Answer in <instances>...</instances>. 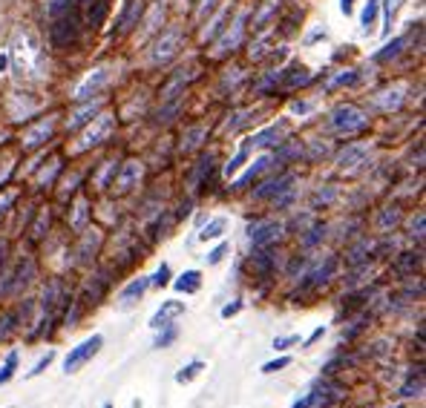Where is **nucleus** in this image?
<instances>
[{
    "instance_id": "nucleus-22",
    "label": "nucleus",
    "mask_w": 426,
    "mask_h": 408,
    "mask_svg": "<svg viewBox=\"0 0 426 408\" xmlns=\"http://www.w3.org/2000/svg\"><path fill=\"white\" fill-rule=\"evenodd\" d=\"M205 368V362H199V359H193L190 366H185L179 374H176V383H190L193 377H199V371Z\"/></svg>"
},
{
    "instance_id": "nucleus-11",
    "label": "nucleus",
    "mask_w": 426,
    "mask_h": 408,
    "mask_svg": "<svg viewBox=\"0 0 426 408\" xmlns=\"http://www.w3.org/2000/svg\"><path fill=\"white\" fill-rule=\"evenodd\" d=\"M173 285H176V291H182V293H196V291L202 288V274H199V270H185V274H182Z\"/></svg>"
},
{
    "instance_id": "nucleus-41",
    "label": "nucleus",
    "mask_w": 426,
    "mask_h": 408,
    "mask_svg": "<svg viewBox=\"0 0 426 408\" xmlns=\"http://www.w3.org/2000/svg\"><path fill=\"white\" fill-rule=\"evenodd\" d=\"M104 408H113V405H110V402H107V405H104Z\"/></svg>"
},
{
    "instance_id": "nucleus-4",
    "label": "nucleus",
    "mask_w": 426,
    "mask_h": 408,
    "mask_svg": "<svg viewBox=\"0 0 426 408\" xmlns=\"http://www.w3.org/2000/svg\"><path fill=\"white\" fill-rule=\"evenodd\" d=\"M182 49V32L173 29V32H167L156 47H153V61L156 64H167L170 58H176V52Z\"/></svg>"
},
{
    "instance_id": "nucleus-23",
    "label": "nucleus",
    "mask_w": 426,
    "mask_h": 408,
    "mask_svg": "<svg viewBox=\"0 0 426 408\" xmlns=\"http://www.w3.org/2000/svg\"><path fill=\"white\" fill-rule=\"evenodd\" d=\"M159 331H161V334L156 337V348H167L170 342L176 339V334H179V331H176V325H164V328H159Z\"/></svg>"
},
{
    "instance_id": "nucleus-26",
    "label": "nucleus",
    "mask_w": 426,
    "mask_h": 408,
    "mask_svg": "<svg viewBox=\"0 0 426 408\" xmlns=\"http://www.w3.org/2000/svg\"><path fill=\"white\" fill-rule=\"evenodd\" d=\"M288 366H291V359H288V356H280V359H274V362H265V366H263V374H274V371L288 368Z\"/></svg>"
},
{
    "instance_id": "nucleus-40",
    "label": "nucleus",
    "mask_w": 426,
    "mask_h": 408,
    "mask_svg": "<svg viewBox=\"0 0 426 408\" xmlns=\"http://www.w3.org/2000/svg\"><path fill=\"white\" fill-rule=\"evenodd\" d=\"M323 334H326V328H317V331H314V334H311V337H309V345H311V342H317V339H320V337H323Z\"/></svg>"
},
{
    "instance_id": "nucleus-28",
    "label": "nucleus",
    "mask_w": 426,
    "mask_h": 408,
    "mask_svg": "<svg viewBox=\"0 0 426 408\" xmlns=\"http://www.w3.org/2000/svg\"><path fill=\"white\" fill-rule=\"evenodd\" d=\"M52 359H55V351H47V356H40V359H38V366H35V368L29 371V377H38L40 371H44V368L50 366V362H52Z\"/></svg>"
},
{
    "instance_id": "nucleus-6",
    "label": "nucleus",
    "mask_w": 426,
    "mask_h": 408,
    "mask_svg": "<svg viewBox=\"0 0 426 408\" xmlns=\"http://www.w3.org/2000/svg\"><path fill=\"white\" fill-rule=\"evenodd\" d=\"M280 224L277 221H257V224H251V231H248V236H251V242L257 245V247H263V245H268V242H274L277 236H280Z\"/></svg>"
},
{
    "instance_id": "nucleus-12",
    "label": "nucleus",
    "mask_w": 426,
    "mask_h": 408,
    "mask_svg": "<svg viewBox=\"0 0 426 408\" xmlns=\"http://www.w3.org/2000/svg\"><path fill=\"white\" fill-rule=\"evenodd\" d=\"M291 175H282V178H274V181H265V185L257 190V199H271V196H277V193H282V190H288V185H291Z\"/></svg>"
},
{
    "instance_id": "nucleus-36",
    "label": "nucleus",
    "mask_w": 426,
    "mask_h": 408,
    "mask_svg": "<svg viewBox=\"0 0 426 408\" xmlns=\"http://www.w3.org/2000/svg\"><path fill=\"white\" fill-rule=\"evenodd\" d=\"M291 110H294V112H297V115H306V112H309V110H311V107H309V104H306V101H297V104H291Z\"/></svg>"
},
{
    "instance_id": "nucleus-7",
    "label": "nucleus",
    "mask_w": 426,
    "mask_h": 408,
    "mask_svg": "<svg viewBox=\"0 0 426 408\" xmlns=\"http://www.w3.org/2000/svg\"><path fill=\"white\" fill-rule=\"evenodd\" d=\"M179 313H185V302H176V299L164 302V305L156 310V316L150 320V328H153V331H159V328H164V325H173L170 320H176Z\"/></svg>"
},
{
    "instance_id": "nucleus-33",
    "label": "nucleus",
    "mask_w": 426,
    "mask_h": 408,
    "mask_svg": "<svg viewBox=\"0 0 426 408\" xmlns=\"http://www.w3.org/2000/svg\"><path fill=\"white\" fill-rule=\"evenodd\" d=\"M297 342H300V337H280V339H274V348H288V345H297Z\"/></svg>"
},
{
    "instance_id": "nucleus-18",
    "label": "nucleus",
    "mask_w": 426,
    "mask_h": 408,
    "mask_svg": "<svg viewBox=\"0 0 426 408\" xmlns=\"http://www.w3.org/2000/svg\"><path fill=\"white\" fill-rule=\"evenodd\" d=\"M383 18H386V26H383V32H389V26L395 23V15L401 12V6H403V0H383Z\"/></svg>"
},
{
    "instance_id": "nucleus-24",
    "label": "nucleus",
    "mask_w": 426,
    "mask_h": 408,
    "mask_svg": "<svg viewBox=\"0 0 426 408\" xmlns=\"http://www.w3.org/2000/svg\"><path fill=\"white\" fill-rule=\"evenodd\" d=\"M401 49H403V37L392 40V43H389L386 49H383V52H377V61H389V58H395V55H398Z\"/></svg>"
},
{
    "instance_id": "nucleus-21",
    "label": "nucleus",
    "mask_w": 426,
    "mask_h": 408,
    "mask_svg": "<svg viewBox=\"0 0 426 408\" xmlns=\"http://www.w3.org/2000/svg\"><path fill=\"white\" fill-rule=\"evenodd\" d=\"M96 110H98V104H90V107H84V110H78V112H75V115L69 118V129H78L81 124H87V121H93Z\"/></svg>"
},
{
    "instance_id": "nucleus-19",
    "label": "nucleus",
    "mask_w": 426,
    "mask_h": 408,
    "mask_svg": "<svg viewBox=\"0 0 426 408\" xmlns=\"http://www.w3.org/2000/svg\"><path fill=\"white\" fill-rule=\"evenodd\" d=\"M280 135H282V129H277V127H271V129H265V132H260V135H253V147H268V144H277L280 141Z\"/></svg>"
},
{
    "instance_id": "nucleus-13",
    "label": "nucleus",
    "mask_w": 426,
    "mask_h": 408,
    "mask_svg": "<svg viewBox=\"0 0 426 408\" xmlns=\"http://www.w3.org/2000/svg\"><path fill=\"white\" fill-rule=\"evenodd\" d=\"M50 132H52V121H40L35 129L26 132V147H38L44 139H50Z\"/></svg>"
},
{
    "instance_id": "nucleus-17",
    "label": "nucleus",
    "mask_w": 426,
    "mask_h": 408,
    "mask_svg": "<svg viewBox=\"0 0 426 408\" xmlns=\"http://www.w3.org/2000/svg\"><path fill=\"white\" fill-rule=\"evenodd\" d=\"M139 173H142V170H139V164H136V161L127 164V167H124V173H121V178H118V190H130V187H133V181L139 178Z\"/></svg>"
},
{
    "instance_id": "nucleus-27",
    "label": "nucleus",
    "mask_w": 426,
    "mask_h": 408,
    "mask_svg": "<svg viewBox=\"0 0 426 408\" xmlns=\"http://www.w3.org/2000/svg\"><path fill=\"white\" fill-rule=\"evenodd\" d=\"M317 402H326V400H323V397H320V394H306V397H303V400H297V402H294V405H291V408H314V405H317Z\"/></svg>"
},
{
    "instance_id": "nucleus-10",
    "label": "nucleus",
    "mask_w": 426,
    "mask_h": 408,
    "mask_svg": "<svg viewBox=\"0 0 426 408\" xmlns=\"http://www.w3.org/2000/svg\"><path fill=\"white\" fill-rule=\"evenodd\" d=\"M363 158H366V147L363 144H352V147H346L343 153L337 156V164L343 167V170H352V167L363 164Z\"/></svg>"
},
{
    "instance_id": "nucleus-20",
    "label": "nucleus",
    "mask_w": 426,
    "mask_h": 408,
    "mask_svg": "<svg viewBox=\"0 0 426 408\" xmlns=\"http://www.w3.org/2000/svg\"><path fill=\"white\" fill-rule=\"evenodd\" d=\"M15 368H18V351H12V354L6 356L4 366H0V385H6V383L15 377Z\"/></svg>"
},
{
    "instance_id": "nucleus-9",
    "label": "nucleus",
    "mask_w": 426,
    "mask_h": 408,
    "mask_svg": "<svg viewBox=\"0 0 426 408\" xmlns=\"http://www.w3.org/2000/svg\"><path fill=\"white\" fill-rule=\"evenodd\" d=\"M377 18H380V0H369V4L363 6V15H360V32L363 35H374Z\"/></svg>"
},
{
    "instance_id": "nucleus-2",
    "label": "nucleus",
    "mask_w": 426,
    "mask_h": 408,
    "mask_svg": "<svg viewBox=\"0 0 426 408\" xmlns=\"http://www.w3.org/2000/svg\"><path fill=\"white\" fill-rule=\"evenodd\" d=\"M101 345H104V339L96 334V337H90V339H84L81 345H75L69 354H67V359H64V371L67 374H72V371H78L84 362H90L98 351H101Z\"/></svg>"
},
{
    "instance_id": "nucleus-31",
    "label": "nucleus",
    "mask_w": 426,
    "mask_h": 408,
    "mask_svg": "<svg viewBox=\"0 0 426 408\" xmlns=\"http://www.w3.org/2000/svg\"><path fill=\"white\" fill-rule=\"evenodd\" d=\"M202 135H205V129H202V127L190 129V132H188V141H185V150H193V147L199 144V139H202Z\"/></svg>"
},
{
    "instance_id": "nucleus-25",
    "label": "nucleus",
    "mask_w": 426,
    "mask_h": 408,
    "mask_svg": "<svg viewBox=\"0 0 426 408\" xmlns=\"http://www.w3.org/2000/svg\"><path fill=\"white\" fill-rule=\"evenodd\" d=\"M245 158H248V150L242 147V150L236 153V158H231V161H228V167H225V175H234V173H236V170L245 164Z\"/></svg>"
},
{
    "instance_id": "nucleus-30",
    "label": "nucleus",
    "mask_w": 426,
    "mask_h": 408,
    "mask_svg": "<svg viewBox=\"0 0 426 408\" xmlns=\"http://www.w3.org/2000/svg\"><path fill=\"white\" fill-rule=\"evenodd\" d=\"M167 279H170V267H167V264H161V267L156 270V276H153V285H156V288H164V285H167Z\"/></svg>"
},
{
    "instance_id": "nucleus-29",
    "label": "nucleus",
    "mask_w": 426,
    "mask_h": 408,
    "mask_svg": "<svg viewBox=\"0 0 426 408\" xmlns=\"http://www.w3.org/2000/svg\"><path fill=\"white\" fill-rule=\"evenodd\" d=\"M268 164H271V158H257V164H253V167H251V173H248V175L242 178V185H245V181H251L253 175H260V173H263V170H265Z\"/></svg>"
},
{
    "instance_id": "nucleus-37",
    "label": "nucleus",
    "mask_w": 426,
    "mask_h": 408,
    "mask_svg": "<svg viewBox=\"0 0 426 408\" xmlns=\"http://www.w3.org/2000/svg\"><path fill=\"white\" fill-rule=\"evenodd\" d=\"M352 81H355V75H352V72H346V75L334 78V81H331V86H340V83H352Z\"/></svg>"
},
{
    "instance_id": "nucleus-3",
    "label": "nucleus",
    "mask_w": 426,
    "mask_h": 408,
    "mask_svg": "<svg viewBox=\"0 0 426 408\" xmlns=\"http://www.w3.org/2000/svg\"><path fill=\"white\" fill-rule=\"evenodd\" d=\"M78 37V12H67L61 18H52V40L58 47H67Z\"/></svg>"
},
{
    "instance_id": "nucleus-14",
    "label": "nucleus",
    "mask_w": 426,
    "mask_h": 408,
    "mask_svg": "<svg viewBox=\"0 0 426 408\" xmlns=\"http://www.w3.org/2000/svg\"><path fill=\"white\" fill-rule=\"evenodd\" d=\"M150 288V282L147 279H136V282H130L124 288V293H121V305H133V299H142V293Z\"/></svg>"
},
{
    "instance_id": "nucleus-38",
    "label": "nucleus",
    "mask_w": 426,
    "mask_h": 408,
    "mask_svg": "<svg viewBox=\"0 0 426 408\" xmlns=\"http://www.w3.org/2000/svg\"><path fill=\"white\" fill-rule=\"evenodd\" d=\"M9 69V52H0V75Z\"/></svg>"
},
{
    "instance_id": "nucleus-15",
    "label": "nucleus",
    "mask_w": 426,
    "mask_h": 408,
    "mask_svg": "<svg viewBox=\"0 0 426 408\" xmlns=\"http://www.w3.org/2000/svg\"><path fill=\"white\" fill-rule=\"evenodd\" d=\"M242 26H245V15H239V21H236L234 32H228V35L219 40V52H228L231 47H236V43H239V37H242Z\"/></svg>"
},
{
    "instance_id": "nucleus-34",
    "label": "nucleus",
    "mask_w": 426,
    "mask_h": 408,
    "mask_svg": "<svg viewBox=\"0 0 426 408\" xmlns=\"http://www.w3.org/2000/svg\"><path fill=\"white\" fill-rule=\"evenodd\" d=\"M340 12H343L346 18L355 12V0H340Z\"/></svg>"
},
{
    "instance_id": "nucleus-35",
    "label": "nucleus",
    "mask_w": 426,
    "mask_h": 408,
    "mask_svg": "<svg viewBox=\"0 0 426 408\" xmlns=\"http://www.w3.org/2000/svg\"><path fill=\"white\" fill-rule=\"evenodd\" d=\"M242 310V302H234V305H228V308H222V316L228 320V316H234V313H239Z\"/></svg>"
},
{
    "instance_id": "nucleus-8",
    "label": "nucleus",
    "mask_w": 426,
    "mask_h": 408,
    "mask_svg": "<svg viewBox=\"0 0 426 408\" xmlns=\"http://www.w3.org/2000/svg\"><path fill=\"white\" fill-rule=\"evenodd\" d=\"M107 69H96V72H90L87 78H84L81 83H78V89H75V98L78 101H84V98H90L93 93H98V89L107 83Z\"/></svg>"
},
{
    "instance_id": "nucleus-32",
    "label": "nucleus",
    "mask_w": 426,
    "mask_h": 408,
    "mask_svg": "<svg viewBox=\"0 0 426 408\" xmlns=\"http://www.w3.org/2000/svg\"><path fill=\"white\" fill-rule=\"evenodd\" d=\"M225 253H228V245H219L217 250H210V253H207V264H219Z\"/></svg>"
},
{
    "instance_id": "nucleus-5",
    "label": "nucleus",
    "mask_w": 426,
    "mask_h": 408,
    "mask_svg": "<svg viewBox=\"0 0 426 408\" xmlns=\"http://www.w3.org/2000/svg\"><path fill=\"white\" fill-rule=\"evenodd\" d=\"M113 132V115H101V118H93V127L84 132L81 139V147H93V144H101L107 135Z\"/></svg>"
},
{
    "instance_id": "nucleus-39",
    "label": "nucleus",
    "mask_w": 426,
    "mask_h": 408,
    "mask_svg": "<svg viewBox=\"0 0 426 408\" xmlns=\"http://www.w3.org/2000/svg\"><path fill=\"white\" fill-rule=\"evenodd\" d=\"M320 37H326V32H320V29H317V32H311V35L306 37V43H314V40H320Z\"/></svg>"
},
{
    "instance_id": "nucleus-1",
    "label": "nucleus",
    "mask_w": 426,
    "mask_h": 408,
    "mask_svg": "<svg viewBox=\"0 0 426 408\" xmlns=\"http://www.w3.org/2000/svg\"><path fill=\"white\" fill-rule=\"evenodd\" d=\"M331 127H334V132H340V135H355V132H360V129L366 127V115H363L357 107H352V104L337 107V110L331 112Z\"/></svg>"
},
{
    "instance_id": "nucleus-16",
    "label": "nucleus",
    "mask_w": 426,
    "mask_h": 408,
    "mask_svg": "<svg viewBox=\"0 0 426 408\" xmlns=\"http://www.w3.org/2000/svg\"><path fill=\"white\" fill-rule=\"evenodd\" d=\"M225 228H228L225 218H213V221L205 224V231L199 233V239H205V242H207V239H219V236L225 233Z\"/></svg>"
}]
</instances>
